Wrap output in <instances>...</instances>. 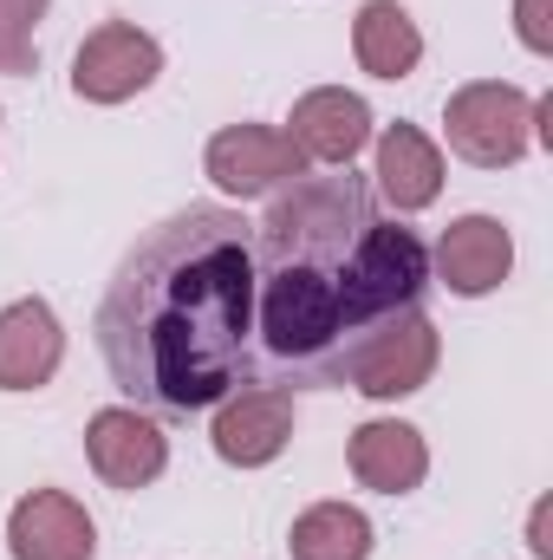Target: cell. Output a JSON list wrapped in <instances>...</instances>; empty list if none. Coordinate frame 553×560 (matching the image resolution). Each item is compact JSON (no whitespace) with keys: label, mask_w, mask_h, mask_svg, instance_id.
<instances>
[{"label":"cell","mask_w":553,"mask_h":560,"mask_svg":"<svg viewBox=\"0 0 553 560\" xmlns=\"http://www.w3.org/2000/svg\"><path fill=\"white\" fill-rule=\"evenodd\" d=\"M111 385L150 418H196L255 365V222L189 202L138 235L98 300Z\"/></svg>","instance_id":"obj_1"},{"label":"cell","mask_w":553,"mask_h":560,"mask_svg":"<svg viewBox=\"0 0 553 560\" xmlns=\"http://www.w3.org/2000/svg\"><path fill=\"white\" fill-rule=\"evenodd\" d=\"M365 176H293L255 229V339L286 385H339L358 346L352 261L372 229Z\"/></svg>","instance_id":"obj_2"},{"label":"cell","mask_w":553,"mask_h":560,"mask_svg":"<svg viewBox=\"0 0 553 560\" xmlns=\"http://www.w3.org/2000/svg\"><path fill=\"white\" fill-rule=\"evenodd\" d=\"M443 138L462 163L475 170H508L534 150V98L521 85L502 79H475L462 92H449L443 105Z\"/></svg>","instance_id":"obj_3"},{"label":"cell","mask_w":553,"mask_h":560,"mask_svg":"<svg viewBox=\"0 0 553 560\" xmlns=\"http://www.w3.org/2000/svg\"><path fill=\"white\" fill-rule=\"evenodd\" d=\"M436 359H443L436 326H430V319H423V306H416V313L385 319L378 332H365V339L352 346V359H345V378H339V385H352V392H365V398L391 405V398H411V392L430 385Z\"/></svg>","instance_id":"obj_4"},{"label":"cell","mask_w":553,"mask_h":560,"mask_svg":"<svg viewBox=\"0 0 553 560\" xmlns=\"http://www.w3.org/2000/svg\"><path fill=\"white\" fill-rule=\"evenodd\" d=\"M156 72H163V46L138 20H105L98 33H85V46L72 59V92L85 105H125L156 85Z\"/></svg>","instance_id":"obj_5"},{"label":"cell","mask_w":553,"mask_h":560,"mask_svg":"<svg viewBox=\"0 0 553 560\" xmlns=\"http://www.w3.org/2000/svg\"><path fill=\"white\" fill-rule=\"evenodd\" d=\"M202 170L215 189L248 202V196H268V189H286L293 176H306V156L274 125H222L202 150Z\"/></svg>","instance_id":"obj_6"},{"label":"cell","mask_w":553,"mask_h":560,"mask_svg":"<svg viewBox=\"0 0 553 560\" xmlns=\"http://www.w3.org/2000/svg\"><path fill=\"white\" fill-rule=\"evenodd\" d=\"M215 456L235 469L274 463L293 436V385H235L215 411Z\"/></svg>","instance_id":"obj_7"},{"label":"cell","mask_w":553,"mask_h":560,"mask_svg":"<svg viewBox=\"0 0 553 560\" xmlns=\"http://www.w3.org/2000/svg\"><path fill=\"white\" fill-rule=\"evenodd\" d=\"M85 456L111 489H150L163 476V463H169V436L156 430L150 411L111 405V411H98L85 423Z\"/></svg>","instance_id":"obj_8"},{"label":"cell","mask_w":553,"mask_h":560,"mask_svg":"<svg viewBox=\"0 0 553 560\" xmlns=\"http://www.w3.org/2000/svg\"><path fill=\"white\" fill-rule=\"evenodd\" d=\"M286 138L306 163H326V170H352V156L372 143V105L345 85H319L293 105L286 118Z\"/></svg>","instance_id":"obj_9"},{"label":"cell","mask_w":553,"mask_h":560,"mask_svg":"<svg viewBox=\"0 0 553 560\" xmlns=\"http://www.w3.org/2000/svg\"><path fill=\"white\" fill-rule=\"evenodd\" d=\"M7 548H13V560H92L98 528L66 489H33L7 515Z\"/></svg>","instance_id":"obj_10"},{"label":"cell","mask_w":553,"mask_h":560,"mask_svg":"<svg viewBox=\"0 0 553 560\" xmlns=\"http://www.w3.org/2000/svg\"><path fill=\"white\" fill-rule=\"evenodd\" d=\"M508 268H515V242H508V229H502L495 215H462V222H449L443 242H436V255H430V275L443 280L449 293H462V300L495 293V287L508 280Z\"/></svg>","instance_id":"obj_11"},{"label":"cell","mask_w":553,"mask_h":560,"mask_svg":"<svg viewBox=\"0 0 553 560\" xmlns=\"http://www.w3.org/2000/svg\"><path fill=\"white\" fill-rule=\"evenodd\" d=\"M59 359H66V332H59V313L46 300L0 306V392H39V385H52Z\"/></svg>","instance_id":"obj_12"},{"label":"cell","mask_w":553,"mask_h":560,"mask_svg":"<svg viewBox=\"0 0 553 560\" xmlns=\"http://www.w3.org/2000/svg\"><path fill=\"white\" fill-rule=\"evenodd\" d=\"M352 476L365 482V489H378V495H411L423 489V476H430V443H423V430L398 418H372L352 430Z\"/></svg>","instance_id":"obj_13"},{"label":"cell","mask_w":553,"mask_h":560,"mask_svg":"<svg viewBox=\"0 0 553 560\" xmlns=\"http://www.w3.org/2000/svg\"><path fill=\"white\" fill-rule=\"evenodd\" d=\"M378 189L398 215H416L443 196V156L416 125H385L378 138Z\"/></svg>","instance_id":"obj_14"},{"label":"cell","mask_w":553,"mask_h":560,"mask_svg":"<svg viewBox=\"0 0 553 560\" xmlns=\"http://www.w3.org/2000/svg\"><path fill=\"white\" fill-rule=\"evenodd\" d=\"M352 52L372 79H411L423 59V33L398 0H365L352 20Z\"/></svg>","instance_id":"obj_15"},{"label":"cell","mask_w":553,"mask_h":560,"mask_svg":"<svg viewBox=\"0 0 553 560\" xmlns=\"http://www.w3.org/2000/svg\"><path fill=\"white\" fill-rule=\"evenodd\" d=\"M286 548H293V560H372V522L352 502H313L293 522Z\"/></svg>","instance_id":"obj_16"},{"label":"cell","mask_w":553,"mask_h":560,"mask_svg":"<svg viewBox=\"0 0 553 560\" xmlns=\"http://www.w3.org/2000/svg\"><path fill=\"white\" fill-rule=\"evenodd\" d=\"M39 20H46V0H0V72L7 79H26L39 66Z\"/></svg>","instance_id":"obj_17"},{"label":"cell","mask_w":553,"mask_h":560,"mask_svg":"<svg viewBox=\"0 0 553 560\" xmlns=\"http://www.w3.org/2000/svg\"><path fill=\"white\" fill-rule=\"evenodd\" d=\"M515 33L528 52H553V0H515Z\"/></svg>","instance_id":"obj_18"},{"label":"cell","mask_w":553,"mask_h":560,"mask_svg":"<svg viewBox=\"0 0 553 560\" xmlns=\"http://www.w3.org/2000/svg\"><path fill=\"white\" fill-rule=\"evenodd\" d=\"M534 555H541V560H553V541H548V502L534 509Z\"/></svg>","instance_id":"obj_19"}]
</instances>
